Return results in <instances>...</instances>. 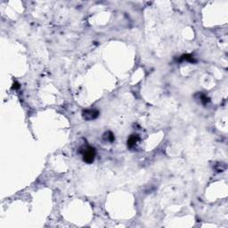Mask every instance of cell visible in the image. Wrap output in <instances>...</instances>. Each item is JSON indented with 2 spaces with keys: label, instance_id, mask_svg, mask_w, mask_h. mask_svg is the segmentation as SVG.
Wrapping results in <instances>:
<instances>
[{
  "label": "cell",
  "instance_id": "3",
  "mask_svg": "<svg viewBox=\"0 0 228 228\" xmlns=\"http://www.w3.org/2000/svg\"><path fill=\"white\" fill-rule=\"evenodd\" d=\"M138 141H139V136H138V135H132L127 140V146L129 148H133Z\"/></svg>",
  "mask_w": 228,
  "mask_h": 228
},
{
  "label": "cell",
  "instance_id": "6",
  "mask_svg": "<svg viewBox=\"0 0 228 228\" xmlns=\"http://www.w3.org/2000/svg\"><path fill=\"white\" fill-rule=\"evenodd\" d=\"M180 62L182 61H187V62H190V63H196V60L191 55V54H184L180 57Z\"/></svg>",
  "mask_w": 228,
  "mask_h": 228
},
{
  "label": "cell",
  "instance_id": "4",
  "mask_svg": "<svg viewBox=\"0 0 228 228\" xmlns=\"http://www.w3.org/2000/svg\"><path fill=\"white\" fill-rule=\"evenodd\" d=\"M103 140L105 142H109V143H113L115 140L114 135L112 134V132L111 131H107L103 134Z\"/></svg>",
  "mask_w": 228,
  "mask_h": 228
},
{
  "label": "cell",
  "instance_id": "8",
  "mask_svg": "<svg viewBox=\"0 0 228 228\" xmlns=\"http://www.w3.org/2000/svg\"><path fill=\"white\" fill-rule=\"evenodd\" d=\"M20 86H19V84L18 83H15V84H14V86H13V88H15V89H17V88H19Z\"/></svg>",
  "mask_w": 228,
  "mask_h": 228
},
{
  "label": "cell",
  "instance_id": "2",
  "mask_svg": "<svg viewBox=\"0 0 228 228\" xmlns=\"http://www.w3.org/2000/svg\"><path fill=\"white\" fill-rule=\"evenodd\" d=\"M99 116V112L92 109H87L82 112V117L85 120H94Z\"/></svg>",
  "mask_w": 228,
  "mask_h": 228
},
{
  "label": "cell",
  "instance_id": "5",
  "mask_svg": "<svg viewBox=\"0 0 228 228\" xmlns=\"http://www.w3.org/2000/svg\"><path fill=\"white\" fill-rule=\"evenodd\" d=\"M196 96H198V99H199L200 100V102L202 103V104H207L208 103H210V98L208 97L206 95H204V94H202V93H198L197 95H196Z\"/></svg>",
  "mask_w": 228,
  "mask_h": 228
},
{
  "label": "cell",
  "instance_id": "1",
  "mask_svg": "<svg viewBox=\"0 0 228 228\" xmlns=\"http://www.w3.org/2000/svg\"><path fill=\"white\" fill-rule=\"evenodd\" d=\"M80 150H81L80 152L82 153V157H83V161L87 164L93 163L95 161V155H96V152H95V148L92 146L86 145V146L82 147Z\"/></svg>",
  "mask_w": 228,
  "mask_h": 228
},
{
  "label": "cell",
  "instance_id": "7",
  "mask_svg": "<svg viewBox=\"0 0 228 228\" xmlns=\"http://www.w3.org/2000/svg\"><path fill=\"white\" fill-rule=\"evenodd\" d=\"M225 168H226V165L225 163H217L215 166V169L217 172H223L225 169Z\"/></svg>",
  "mask_w": 228,
  "mask_h": 228
}]
</instances>
